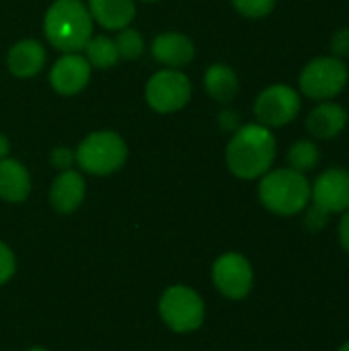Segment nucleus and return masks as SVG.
Returning a JSON list of instances; mask_svg holds the SVG:
<instances>
[{"label": "nucleus", "instance_id": "1", "mask_svg": "<svg viewBox=\"0 0 349 351\" xmlns=\"http://www.w3.org/2000/svg\"><path fill=\"white\" fill-rule=\"evenodd\" d=\"M276 136L261 123L241 125L226 146L228 171L245 181L263 177L276 158Z\"/></svg>", "mask_w": 349, "mask_h": 351}, {"label": "nucleus", "instance_id": "2", "mask_svg": "<svg viewBox=\"0 0 349 351\" xmlns=\"http://www.w3.org/2000/svg\"><path fill=\"white\" fill-rule=\"evenodd\" d=\"M93 16L82 0H56L43 16L45 39L62 53L82 51L93 37Z\"/></svg>", "mask_w": 349, "mask_h": 351}, {"label": "nucleus", "instance_id": "3", "mask_svg": "<svg viewBox=\"0 0 349 351\" xmlns=\"http://www.w3.org/2000/svg\"><path fill=\"white\" fill-rule=\"evenodd\" d=\"M259 202L278 216H296L311 202V183L304 173L294 169L267 171L259 181Z\"/></svg>", "mask_w": 349, "mask_h": 351}, {"label": "nucleus", "instance_id": "4", "mask_svg": "<svg viewBox=\"0 0 349 351\" xmlns=\"http://www.w3.org/2000/svg\"><path fill=\"white\" fill-rule=\"evenodd\" d=\"M76 152V165L88 175H111L119 171L128 160L125 140L111 130H101L88 134Z\"/></svg>", "mask_w": 349, "mask_h": 351}, {"label": "nucleus", "instance_id": "5", "mask_svg": "<svg viewBox=\"0 0 349 351\" xmlns=\"http://www.w3.org/2000/svg\"><path fill=\"white\" fill-rule=\"evenodd\" d=\"M158 313L163 321L177 333H191L202 327L206 317V306L202 296L189 286H171L165 290L158 302Z\"/></svg>", "mask_w": 349, "mask_h": 351}, {"label": "nucleus", "instance_id": "6", "mask_svg": "<svg viewBox=\"0 0 349 351\" xmlns=\"http://www.w3.org/2000/svg\"><path fill=\"white\" fill-rule=\"evenodd\" d=\"M348 66L341 58L321 56L311 60L300 72V90L313 101H325L337 97L348 84Z\"/></svg>", "mask_w": 349, "mask_h": 351}, {"label": "nucleus", "instance_id": "7", "mask_svg": "<svg viewBox=\"0 0 349 351\" xmlns=\"http://www.w3.org/2000/svg\"><path fill=\"white\" fill-rule=\"evenodd\" d=\"M144 99L156 113H175L191 99V80L177 68H165L152 74L144 88Z\"/></svg>", "mask_w": 349, "mask_h": 351}, {"label": "nucleus", "instance_id": "8", "mask_svg": "<svg viewBox=\"0 0 349 351\" xmlns=\"http://www.w3.org/2000/svg\"><path fill=\"white\" fill-rule=\"evenodd\" d=\"M300 95L288 84H272L267 86L253 105V113L257 123L265 128H282L296 119L300 113Z\"/></svg>", "mask_w": 349, "mask_h": 351}, {"label": "nucleus", "instance_id": "9", "mask_svg": "<svg viewBox=\"0 0 349 351\" xmlns=\"http://www.w3.org/2000/svg\"><path fill=\"white\" fill-rule=\"evenodd\" d=\"M212 282L228 300H243L253 288V267L241 253H224L212 265Z\"/></svg>", "mask_w": 349, "mask_h": 351}, {"label": "nucleus", "instance_id": "10", "mask_svg": "<svg viewBox=\"0 0 349 351\" xmlns=\"http://www.w3.org/2000/svg\"><path fill=\"white\" fill-rule=\"evenodd\" d=\"M311 199L327 214H344L349 210V171L327 169L311 185Z\"/></svg>", "mask_w": 349, "mask_h": 351}, {"label": "nucleus", "instance_id": "11", "mask_svg": "<svg viewBox=\"0 0 349 351\" xmlns=\"http://www.w3.org/2000/svg\"><path fill=\"white\" fill-rule=\"evenodd\" d=\"M91 64L86 58L76 51V53H64L56 64L51 66L49 72V84L58 95L72 97L84 90V86L91 80Z\"/></svg>", "mask_w": 349, "mask_h": 351}, {"label": "nucleus", "instance_id": "12", "mask_svg": "<svg viewBox=\"0 0 349 351\" xmlns=\"http://www.w3.org/2000/svg\"><path fill=\"white\" fill-rule=\"evenodd\" d=\"M152 56L156 62L165 64L167 68H183L195 56V45L189 35L179 31L160 33L152 41Z\"/></svg>", "mask_w": 349, "mask_h": 351}, {"label": "nucleus", "instance_id": "13", "mask_svg": "<svg viewBox=\"0 0 349 351\" xmlns=\"http://www.w3.org/2000/svg\"><path fill=\"white\" fill-rule=\"evenodd\" d=\"M84 191H86V185L78 171H74V169L62 171L56 177V181L51 183L49 204L58 214H72L82 204Z\"/></svg>", "mask_w": 349, "mask_h": 351}, {"label": "nucleus", "instance_id": "14", "mask_svg": "<svg viewBox=\"0 0 349 351\" xmlns=\"http://www.w3.org/2000/svg\"><path fill=\"white\" fill-rule=\"evenodd\" d=\"M45 60H47L45 47L37 39H21L8 49L6 66L12 76L31 78L43 70Z\"/></svg>", "mask_w": 349, "mask_h": 351}, {"label": "nucleus", "instance_id": "15", "mask_svg": "<svg viewBox=\"0 0 349 351\" xmlns=\"http://www.w3.org/2000/svg\"><path fill=\"white\" fill-rule=\"evenodd\" d=\"M86 8L93 21L109 31L130 27L136 16V0H88Z\"/></svg>", "mask_w": 349, "mask_h": 351}, {"label": "nucleus", "instance_id": "16", "mask_svg": "<svg viewBox=\"0 0 349 351\" xmlns=\"http://www.w3.org/2000/svg\"><path fill=\"white\" fill-rule=\"evenodd\" d=\"M348 125V111L337 103H321L306 117V130L319 140L339 136Z\"/></svg>", "mask_w": 349, "mask_h": 351}, {"label": "nucleus", "instance_id": "17", "mask_svg": "<svg viewBox=\"0 0 349 351\" xmlns=\"http://www.w3.org/2000/svg\"><path fill=\"white\" fill-rule=\"evenodd\" d=\"M31 193V175L23 162L14 158L0 160V197L10 204H21Z\"/></svg>", "mask_w": 349, "mask_h": 351}, {"label": "nucleus", "instance_id": "18", "mask_svg": "<svg viewBox=\"0 0 349 351\" xmlns=\"http://www.w3.org/2000/svg\"><path fill=\"white\" fill-rule=\"evenodd\" d=\"M206 93L216 103H230L239 93V78L228 64H212L204 74Z\"/></svg>", "mask_w": 349, "mask_h": 351}, {"label": "nucleus", "instance_id": "19", "mask_svg": "<svg viewBox=\"0 0 349 351\" xmlns=\"http://www.w3.org/2000/svg\"><path fill=\"white\" fill-rule=\"evenodd\" d=\"M82 51H84V58L91 64V68H99V70H109L119 60L115 41L107 35H93L86 41Z\"/></svg>", "mask_w": 349, "mask_h": 351}, {"label": "nucleus", "instance_id": "20", "mask_svg": "<svg viewBox=\"0 0 349 351\" xmlns=\"http://www.w3.org/2000/svg\"><path fill=\"white\" fill-rule=\"evenodd\" d=\"M321 160V152L319 146L311 140H298L292 144V148L288 150V162L290 169L298 171V173H309L313 171Z\"/></svg>", "mask_w": 349, "mask_h": 351}, {"label": "nucleus", "instance_id": "21", "mask_svg": "<svg viewBox=\"0 0 349 351\" xmlns=\"http://www.w3.org/2000/svg\"><path fill=\"white\" fill-rule=\"evenodd\" d=\"M113 41H115V47H117V56L123 58V60H138L144 53V47H146L142 33L136 31V29H130V27L121 29Z\"/></svg>", "mask_w": 349, "mask_h": 351}, {"label": "nucleus", "instance_id": "22", "mask_svg": "<svg viewBox=\"0 0 349 351\" xmlns=\"http://www.w3.org/2000/svg\"><path fill=\"white\" fill-rule=\"evenodd\" d=\"M232 6L247 19H263L276 8V0H232Z\"/></svg>", "mask_w": 349, "mask_h": 351}, {"label": "nucleus", "instance_id": "23", "mask_svg": "<svg viewBox=\"0 0 349 351\" xmlns=\"http://www.w3.org/2000/svg\"><path fill=\"white\" fill-rule=\"evenodd\" d=\"M329 216L331 214H327L325 210H321L319 206H306V216H304V226H306V230H311V232H319V230H323L325 226H327V222H329Z\"/></svg>", "mask_w": 349, "mask_h": 351}, {"label": "nucleus", "instance_id": "24", "mask_svg": "<svg viewBox=\"0 0 349 351\" xmlns=\"http://www.w3.org/2000/svg\"><path fill=\"white\" fill-rule=\"evenodd\" d=\"M49 162L60 171H68L72 169V165H76V152L66 146H56L49 154Z\"/></svg>", "mask_w": 349, "mask_h": 351}, {"label": "nucleus", "instance_id": "25", "mask_svg": "<svg viewBox=\"0 0 349 351\" xmlns=\"http://www.w3.org/2000/svg\"><path fill=\"white\" fill-rule=\"evenodd\" d=\"M16 263H14V255L12 251L0 241V286L6 284L12 276H14Z\"/></svg>", "mask_w": 349, "mask_h": 351}, {"label": "nucleus", "instance_id": "26", "mask_svg": "<svg viewBox=\"0 0 349 351\" xmlns=\"http://www.w3.org/2000/svg\"><path fill=\"white\" fill-rule=\"evenodd\" d=\"M331 49H333L335 58L349 56V29H339V31H335V33H333Z\"/></svg>", "mask_w": 349, "mask_h": 351}, {"label": "nucleus", "instance_id": "27", "mask_svg": "<svg viewBox=\"0 0 349 351\" xmlns=\"http://www.w3.org/2000/svg\"><path fill=\"white\" fill-rule=\"evenodd\" d=\"M218 125L224 130V132H237L241 128L239 123V113L237 111H230V109H224L220 115H218Z\"/></svg>", "mask_w": 349, "mask_h": 351}, {"label": "nucleus", "instance_id": "28", "mask_svg": "<svg viewBox=\"0 0 349 351\" xmlns=\"http://www.w3.org/2000/svg\"><path fill=\"white\" fill-rule=\"evenodd\" d=\"M337 237H339V243H341L344 251L349 255V210L348 212H344V216H341V220H339Z\"/></svg>", "mask_w": 349, "mask_h": 351}, {"label": "nucleus", "instance_id": "29", "mask_svg": "<svg viewBox=\"0 0 349 351\" xmlns=\"http://www.w3.org/2000/svg\"><path fill=\"white\" fill-rule=\"evenodd\" d=\"M8 152H10V142H8V138H6V136H2V134H0V160H2V158H6V156H8Z\"/></svg>", "mask_w": 349, "mask_h": 351}, {"label": "nucleus", "instance_id": "30", "mask_svg": "<svg viewBox=\"0 0 349 351\" xmlns=\"http://www.w3.org/2000/svg\"><path fill=\"white\" fill-rule=\"evenodd\" d=\"M337 351H349V341H346V343H344V346H341Z\"/></svg>", "mask_w": 349, "mask_h": 351}, {"label": "nucleus", "instance_id": "31", "mask_svg": "<svg viewBox=\"0 0 349 351\" xmlns=\"http://www.w3.org/2000/svg\"><path fill=\"white\" fill-rule=\"evenodd\" d=\"M27 351H47V350H43V348H31V350H27Z\"/></svg>", "mask_w": 349, "mask_h": 351}, {"label": "nucleus", "instance_id": "32", "mask_svg": "<svg viewBox=\"0 0 349 351\" xmlns=\"http://www.w3.org/2000/svg\"><path fill=\"white\" fill-rule=\"evenodd\" d=\"M142 2H156V0H142Z\"/></svg>", "mask_w": 349, "mask_h": 351}]
</instances>
